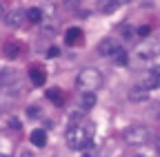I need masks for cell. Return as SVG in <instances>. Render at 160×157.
<instances>
[{
    "instance_id": "7",
    "label": "cell",
    "mask_w": 160,
    "mask_h": 157,
    "mask_svg": "<svg viewBox=\"0 0 160 157\" xmlns=\"http://www.w3.org/2000/svg\"><path fill=\"white\" fill-rule=\"evenodd\" d=\"M118 49H120V44L113 40V38H105V40L98 44V53H100V55H105V58H111Z\"/></svg>"
},
{
    "instance_id": "9",
    "label": "cell",
    "mask_w": 160,
    "mask_h": 157,
    "mask_svg": "<svg viewBox=\"0 0 160 157\" xmlns=\"http://www.w3.org/2000/svg\"><path fill=\"white\" fill-rule=\"evenodd\" d=\"M147 97H149V89H145L140 82L129 89V100H131V102H145Z\"/></svg>"
},
{
    "instance_id": "2",
    "label": "cell",
    "mask_w": 160,
    "mask_h": 157,
    "mask_svg": "<svg viewBox=\"0 0 160 157\" xmlns=\"http://www.w3.org/2000/svg\"><path fill=\"white\" fill-rule=\"evenodd\" d=\"M102 73H100L98 69H93V67H89V69H82L78 73V77H76V86L82 91V93H96V89H100L102 86Z\"/></svg>"
},
{
    "instance_id": "16",
    "label": "cell",
    "mask_w": 160,
    "mask_h": 157,
    "mask_svg": "<svg viewBox=\"0 0 160 157\" xmlns=\"http://www.w3.org/2000/svg\"><path fill=\"white\" fill-rule=\"evenodd\" d=\"M96 7H98L100 13H113V11L118 9V5L113 2V0H98V5H96Z\"/></svg>"
},
{
    "instance_id": "1",
    "label": "cell",
    "mask_w": 160,
    "mask_h": 157,
    "mask_svg": "<svg viewBox=\"0 0 160 157\" xmlns=\"http://www.w3.org/2000/svg\"><path fill=\"white\" fill-rule=\"evenodd\" d=\"M93 133H96V124L91 120H85L78 122V124H67V146L73 148V150H87L91 148V142H93Z\"/></svg>"
},
{
    "instance_id": "26",
    "label": "cell",
    "mask_w": 160,
    "mask_h": 157,
    "mask_svg": "<svg viewBox=\"0 0 160 157\" xmlns=\"http://www.w3.org/2000/svg\"><path fill=\"white\" fill-rule=\"evenodd\" d=\"M20 157H33V155H31V153L27 150V153H22V155H20Z\"/></svg>"
},
{
    "instance_id": "6",
    "label": "cell",
    "mask_w": 160,
    "mask_h": 157,
    "mask_svg": "<svg viewBox=\"0 0 160 157\" xmlns=\"http://www.w3.org/2000/svg\"><path fill=\"white\" fill-rule=\"evenodd\" d=\"M27 20V13L22 11V9H11L7 16H5V22H7V27H13V29H18V27H22V22Z\"/></svg>"
},
{
    "instance_id": "5",
    "label": "cell",
    "mask_w": 160,
    "mask_h": 157,
    "mask_svg": "<svg viewBox=\"0 0 160 157\" xmlns=\"http://www.w3.org/2000/svg\"><path fill=\"white\" fill-rule=\"evenodd\" d=\"M140 84H142L145 89H149V91L158 89V86H160V64L151 67V69L147 71V75L142 77V80H140Z\"/></svg>"
},
{
    "instance_id": "23",
    "label": "cell",
    "mask_w": 160,
    "mask_h": 157,
    "mask_svg": "<svg viewBox=\"0 0 160 157\" xmlns=\"http://www.w3.org/2000/svg\"><path fill=\"white\" fill-rule=\"evenodd\" d=\"M138 2L142 5V7H149V5H153V2H156V0H138Z\"/></svg>"
},
{
    "instance_id": "4",
    "label": "cell",
    "mask_w": 160,
    "mask_h": 157,
    "mask_svg": "<svg viewBox=\"0 0 160 157\" xmlns=\"http://www.w3.org/2000/svg\"><path fill=\"white\" fill-rule=\"evenodd\" d=\"M160 55V40H153V42H140V47L136 49V58L138 60H153V58Z\"/></svg>"
},
{
    "instance_id": "28",
    "label": "cell",
    "mask_w": 160,
    "mask_h": 157,
    "mask_svg": "<svg viewBox=\"0 0 160 157\" xmlns=\"http://www.w3.org/2000/svg\"><path fill=\"white\" fill-rule=\"evenodd\" d=\"M0 157H7V155H0Z\"/></svg>"
},
{
    "instance_id": "17",
    "label": "cell",
    "mask_w": 160,
    "mask_h": 157,
    "mask_svg": "<svg viewBox=\"0 0 160 157\" xmlns=\"http://www.w3.org/2000/svg\"><path fill=\"white\" fill-rule=\"evenodd\" d=\"M27 20L33 22V25H38L40 20H42V11H40L38 7H31V9L27 11Z\"/></svg>"
},
{
    "instance_id": "22",
    "label": "cell",
    "mask_w": 160,
    "mask_h": 157,
    "mask_svg": "<svg viewBox=\"0 0 160 157\" xmlns=\"http://www.w3.org/2000/svg\"><path fill=\"white\" fill-rule=\"evenodd\" d=\"M47 55H49V58H56V55H58V49H56V47H51V49L47 51Z\"/></svg>"
},
{
    "instance_id": "14",
    "label": "cell",
    "mask_w": 160,
    "mask_h": 157,
    "mask_svg": "<svg viewBox=\"0 0 160 157\" xmlns=\"http://www.w3.org/2000/svg\"><path fill=\"white\" fill-rule=\"evenodd\" d=\"M13 82H16V71H11V69L0 71V86H11Z\"/></svg>"
},
{
    "instance_id": "27",
    "label": "cell",
    "mask_w": 160,
    "mask_h": 157,
    "mask_svg": "<svg viewBox=\"0 0 160 157\" xmlns=\"http://www.w3.org/2000/svg\"><path fill=\"white\" fill-rule=\"evenodd\" d=\"M0 18H2V2H0Z\"/></svg>"
},
{
    "instance_id": "18",
    "label": "cell",
    "mask_w": 160,
    "mask_h": 157,
    "mask_svg": "<svg viewBox=\"0 0 160 157\" xmlns=\"http://www.w3.org/2000/svg\"><path fill=\"white\" fill-rule=\"evenodd\" d=\"M80 104H82V109H91L96 104V95L93 93H82L80 95Z\"/></svg>"
},
{
    "instance_id": "8",
    "label": "cell",
    "mask_w": 160,
    "mask_h": 157,
    "mask_svg": "<svg viewBox=\"0 0 160 157\" xmlns=\"http://www.w3.org/2000/svg\"><path fill=\"white\" fill-rule=\"evenodd\" d=\"M29 80L33 86H42L47 82V73L42 67H29Z\"/></svg>"
},
{
    "instance_id": "11",
    "label": "cell",
    "mask_w": 160,
    "mask_h": 157,
    "mask_svg": "<svg viewBox=\"0 0 160 157\" xmlns=\"http://www.w3.org/2000/svg\"><path fill=\"white\" fill-rule=\"evenodd\" d=\"M29 140H31V144H33L36 148H42V146H47V131H42V128H36V131H31Z\"/></svg>"
},
{
    "instance_id": "20",
    "label": "cell",
    "mask_w": 160,
    "mask_h": 157,
    "mask_svg": "<svg viewBox=\"0 0 160 157\" xmlns=\"http://www.w3.org/2000/svg\"><path fill=\"white\" fill-rule=\"evenodd\" d=\"M149 33H151V27H147V25H145V27H138V29H136V35H138V38H147Z\"/></svg>"
},
{
    "instance_id": "15",
    "label": "cell",
    "mask_w": 160,
    "mask_h": 157,
    "mask_svg": "<svg viewBox=\"0 0 160 157\" xmlns=\"http://www.w3.org/2000/svg\"><path fill=\"white\" fill-rule=\"evenodd\" d=\"M20 51H22V49H20V44H18L16 40H11V42H7V44H5V55H7V58H11V60H16V58L20 55Z\"/></svg>"
},
{
    "instance_id": "13",
    "label": "cell",
    "mask_w": 160,
    "mask_h": 157,
    "mask_svg": "<svg viewBox=\"0 0 160 157\" xmlns=\"http://www.w3.org/2000/svg\"><path fill=\"white\" fill-rule=\"evenodd\" d=\"M111 62H113L116 67H127V64H129V55H127V51L120 47V49L111 55Z\"/></svg>"
},
{
    "instance_id": "25",
    "label": "cell",
    "mask_w": 160,
    "mask_h": 157,
    "mask_svg": "<svg viewBox=\"0 0 160 157\" xmlns=\"http://www.w3.org/2000/svg\"><path fill=\"white\" fill-rule=\"evenodd\" d=\"M65 5H69V7H76V5H78V0H65Z\"/></svg>"
},
{
    "instance_id": "24",
    "label": "cell",
    "mask_w": 160,
    "mask_h": 157,
    "mask_svg": "<svg viewBox=\"0 0 160 157\" xmlns=\"http://www.w3.org/2000/svg\"><path fill=\"white\" fill-rule=\"evenodd\" d=\"M113 2H116L118 7H122V5H127V2H131V0H113Z\"/></svg>"
},
{
    "instance_id": "19",
    "label": "cell",
    "mask_w": 160,
    "mask_h": 157,
    "mask_svg": "<svg viewBox=\"0 0 160 157\" xmlns=\"http://www.w3.org/2000/svg\"><path fill=\"white\" fill-rule=\"evenodd\" d=\"M120 33H122L125 40H133V38H136V29H133L129 22H125L122 27H120Z\"/></svg>"
},
{
    "instance_id": "3",
    "label": "cell",
    "mask_w": 160,
    "mask_h": 157,
    "mask_svg": "<svg viewBox=\"0 0 160 157\" xmlns=\"http://www.w3.org/2000/svg\"><path fill=\"white\" fill-rule=\"evenodd\" d=\"M122 140L129 146H142V144H147L151 140V133L145 126H127L122 131Z\"/></svg>"
},
{
    "instance_id": "12",
    "label": "cell",
    "mask_w": 160,
    "mask_h": 157,
    "mask_svg": "<svg viewBox=\"0 0 160 157\" xmlns=\"http://www.w3.org/2000/svg\"><path fill=\"white\" fill-rule=\"evenodd\" d=\"M47 100L53 102L56 106H62L65 104V93L60 91L58 86H51V89H47Z\"/></svg>"
},
{
    "instance_id": "10",
    "label": "cell",
    "mask_w": 160,
    "mask_h": 157,
    "mask_svg": "<svg viewBox=\"0 0 160 157\" xmlns=\"http://www.w3.org/2000/svg\"><path fill=\"white\" fill-rule=\"evenodd\" d=\"M82 38H85V35H82V31H80L78 27H71V29L65 31V42L71 44V47H73V44H80V42H82Z\"/></svg>"
},
{
    "instance_id": "21",
    "label": "cell",
    "mask_w": 160,
    "mask_h": 157,
    "mask_svg": "<svg viewBox=\"0 0 160 157\" xmlns=\"http://www.w3.org/2000/svg\"><path fill=\"white\" fill-rule=\"evenodd\" d=\"M38 113H40V111H38V106H27V115L31 117V120H36Z\"/></svg>"
}]
</instances>
